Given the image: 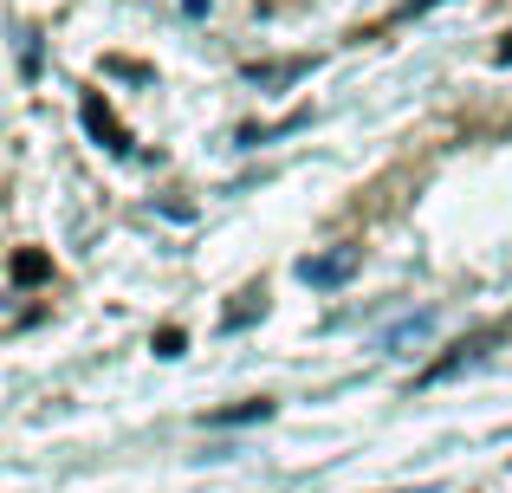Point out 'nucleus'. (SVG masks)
Segmentation results:
<instances>
[{
  "instance_id": "6e6552de",
  "label": "nucleus",
  "mask_w": 512,
  "mask_h": 493,
  "mask_svg": "<svg viewBox=\"0 0 512 493\" xmlns=\"http://www.w3.org/2000/svg\"><path fill=\"white\" fill-rule=\"evenodd\" d=\"M111 72H124V78H150V65H143V59H111Z\"/></svg>"
},
{
  "instance_id": "f257e3e1",
  "label": "nucleus",
  "mask_w": 512,
  "mask_h": 493,
  "mask_svg": "<svg viewBox=\"0 0 512 493\" xmlns=\"http://www.w3.org/2000/svg\"><path fill=\"white\" fill-rule=\"evenodd\" d=\"M78 117H85V130H91V143H104L111 156H130L137 143H130V130L117 124V111L98 98V91H85V104H78Z\"/></svg>"
},
{
  "instance_id": "39448f33",
  "label": "nucleus",
  "mask_w": 512,
  "mask_h": 493,
  "mask_svg": "<svg viewBox=\"0 0 512 493\" xmlns=\"http://www.w3.org/2000/svg\"><path fill=\"white\" fill-rule=\"evenodd\" d=\"M253 416H273V403H266V396H260V403H240V409H221V416H214V422H253Z\"/></svg>"
},
{
  "instance_id": "0eeeda50",
  "label": "nucleus",
  "mask_w": 512,
  "mask_h": 493,
  "mask_svg": "<svg viewBox=\"0 0 512 493\" xmlns=\"http://www.w3.org/2000/svg\"><path fill=\"white\" fill-rule=\"evenodd\" d=\"M20 72H26V78H33V72H39V39H33V33H26V39H20Z\"/></svg>"
},
{
  "instance_id": "f03ea898",
  "label": "nucleus",
  "mask_w": 512,
  "mask_h": 493,
  "mask_svg": "<svg viewBox=\"0 0 512 493\" xmlns=\"http://www.w3.org/2000/svg\"><path fill=\"white\" fill-rule=\"evenodd\" d=\"M506 331H512V318H506V325H487V331H474V338H461V344H448V357H441V364H428V370H422V383H441V377H454L461 364H474V357H487L493 344L506 338Z\"/></svg>"
},
{
  "instance_id": "7ed1b4c3",
  "label": "nucleus",
  "mask_w": 512,
  "mask_h": 493,
  "mask_svg": "<svg viewBox=\"0 0 512 493\" xmlns=\"http://www.w3.org/2000/svg\"><path fill=\"white\" fill-rule=\"evenodd\" d=\"M357 266V247H344V253H325V260H299V279L305 286H338V279Z\"/></svg>"
},
{
  "instance_id": "9d476101",
  "label": "nucleus",
  "mask_w": 512,
  "mask_h": 493,
  "mask_svg": "<svg viewBox=\"0 0 512 493\" xmlns=\"http://www.w3.org/2000/svg\"><path fill=\"white\" fill-rule=\"evenodd\" d=\"M182 7H188V13H201V7H208V0H182Z\"/></svg>"
},
{
  "instance_id": "1a4fd4ad",
  "label": "nucleus",
  "mask_w": 512,
  "mask_h": 493,
  "mask_svg": "<svg viewBox=\"0 0 512 493\" xmlns=\"http://www.w3.org/2000/svg\"><path fill=\"white\" fill-rule=\"evenodd\" d=\"M493 59H500V65H512V33H506V46H500V52H493Z\"/></svg>"
},
{
  "instance_id": "423d86ee",
  "label": "nucleus",
  "mask_w": 512,
  "mask_h": 493,
  "mask_svg": "<svg viewBox=\"0 0 512 493\" xmlns=\"http://www.w3.org/2000/svg\"><path fill=\"white\" fill-rule=\"evenodd\" d=\"M156 357H182V331H175V325L156 331Z\"/></svg>"
},
{
  "instance_id": "20e7f679",
  "label": "nucleus",
  "mask_w": 512,
  "mask_h": 493,
  "mask_svg": "<svg viewBox=\"0 0 512 493\" xmlns=\"http://www.w3.org/2000/svg\"><path fill=\"white\" fill-rule=\"evenodd\" d=\"M39 279H52V260H46V253H33V247L13 253V286H39Z\"/></svg>"
}]
</instances>
